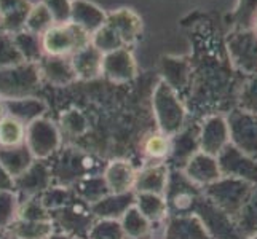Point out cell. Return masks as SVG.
Listing matches in <instances>:
<instances>
[{
	"label": "cell",
	"mask_w": 257,
	"mask_h": 239,
	"mask_svg": "<svg viewBox=\"0 0 257 239\" xmlns=\"http://www.w3.org/2000/svg\"><path fill=\"white\" fill-rule=\"evenodd\" d=\"M211 48H205L198 58V64L192 66L189 107L197 115L228 113L236 107L244 75L236 72L225 51L224 39H212Z\"/></svg>",
	"instance_id": "obj_1"
},
{
	"label": "cell",
	"mask_w": 257,
	"mask_h": 239,
	"mask_svg": "<svg viewBox=\"0 0 257 239\" xmlns=\"http://www.w3.org/2000/svg\"><path fill=\"white\" fill-rule=\"evenodd\" d=\"M201 190L203 194L214 202L220 210L235 218L247 198L251 196L254 185L240 179H232V177H220L219 180L206 185Z\"/></svg>",
	"instance_id": "obj_2"
},
{
	"label": "cell",
	"mask_w": 257,
	"mask_h": 239,
	"mask_svg": "<svg viewBox=\"0 0 257 239\" xmlns=\"http://www.w3.org/2000/svg\"><path fill=\"white\" fill-rule=\"evenodd\" d=\"M154 113L157 118L158 129L170 137L177 134L185 126L187 113H185L182 99L165 82H160L155 88Z\"/></svg>",
	"instance_id": "obj_3"
},
{
	"label": "cell",
	"mask_w": 257,
	"mask_h": 239,
	"mask_svg": "<svg viewBox=\"0 0 257 239\" xmlns=\"http://www.w3.org/2000/svg\"><path fill=\"white\" fill-rule=\"evenodd\" d=\"M168 215H192L195 206L203 196V190L187 179L182 171L173 169L165 190Z\"/></svg>",
	"instance_id": "obj_4"
},
{
	"label": "cell",
	"mask_w": 257,
	"mask_h": 239,
	"mask_svg": "<svg viewBox=\"0 0 257 239\" xmlns=\"http://www.w3.org/2000/svg\"><path fill=\"white\" fill-rule=\"evenodd\" d=\"M224 42L236 72L244 77L257 74V34L252 29H232Z\"/></svg>",
	"instance_id": "obj_5"
},
{
	"label": "cell",
	"mask_w": 257,
	"mask_h": 239,
	"mask_svg": "<svg viewBox=\"0 0 257 239\" xmlns=\"http://www.w3.org/2000/svg\"><path fill=\"white\" fill-rule=\"evenodd\" d=\"M90 45V35L75 23L58 24L43 34L42 48L53 58H64Z\"/></svg>",
	"instance_id": "obj_6"
},
{
	"label": "cell",
	"mask_w": 257,
	"mask_h": 239,
	"mask_svg": "<svg viewBox=\"0 0 257 239\" xmlns=\"http://www.w3.org/2000/svg\"><path fill=\"white\" fill-rule=\"evenodd\" d=\"M50 217L53 226H55V231L69 234L77 239H88L90 229L96 222L90 206L77 196L67 206L50 212Z\"/></svg>",
	"instance_id": "obj_7"
},
{
	"label": "cell",
	"mask_w": 257,
	"mask_h": 239,
	"mask_svg": "<svg viewBox=\"0 0 257 239\" xmlns=\"http://www.w3.org/2000/svg\"><path fill=\"white\" fill-rule=\"evenodd\" d=\"M40 69L34 63L0 67V97L4 101L29 97L39 86Z\"/></svg>",
	"instance_id": "obj_8"
},
{
	"label": "cell",
	"mask_w": 257,
	"mask_h": 239,
	"mask_svg": "<svg viewBox=\"0 0 257 239\" xmlns=\"http://www.w3.org/2000/svg\"><path fill=\"white\" fill-rule=\"evenodd\" d=\"M230 144L257 161V115L235 107L225 117Z\"/></svg>",
	"instance_id": "obj_9"
},
{
	"label": "cell",
	"mask_w": 257,
	"mask_h": 239,
	"mask_svg": "<svg viewBox=\"0 0 257 239\" xmlns=\"http://www.w3.org/2000/svg\"><path fill=\"white\" fill-rule=\"evenodd\" d=\"M26 145L35 159H43L55 155L61 145V134L58 128L45 118H39L28 125L26 129Z\"/></svg>",
	"instance_id": "obj_10"
},
{
	"label": "cell",
	"mask_w": 257,
	"mask_h": 239,
	"mask_svg": "<svg viewBox=\"0 0 257 239\" xmlns=\"http://www.w3.org/2000/svg\"><path fill=\"white\" fill-rule=\"evenodd\" d=\"M193 215L201 220L203 226L206 228L212 239H241L236 231L233 218L227 215L224 210H220L205 194L195 206Z\"/></svg>",
	"instance_id": "obj_11"
},
{
	"label": "cell",
	"mask_w": 257,
	"mask_h": 239,
	"mask_svg": "<svg viewBox=\"0 0 257 239\" xmlns=\"http://www.w3.org/2000/svg\"><path fill=\"white\" fill-rule=\"evenodd\" d=\"M217 166L222 177L240 179L257 187V161L244 155L232 144H227L217 156Z\"/></svg>",
	"instance_id": "obj_12"
},
{
	"label": "cell",
	"mask_w": 257,
	"mask_h": 239,
	"mask_svg": "<svg viewBox=\"0 0 257 239\" xmlns=\"http://www.w3.org/2000/svg\"><path fill=\"white\" fill-rule=\"evenodd\" d=\"M51 182L53 177L50 164H47L43 159H35L28 169L15 179V193L20 201L23 198L26 201L34 196H40L43 191L51 187Z\"/></svg>",
	"instance_id": "obj_13"
},
{
	"label": "cell",
	"mask_w": 257,
	"mask_h": 239,
	"mask_svg": "<svg viewBox=\"0 0 257 239\" xmlns=\"http://www.w3.org/2000/svg\"><path fill=\"white\" fill-rule=\"evenodd\" d=\"M230 142L224 115H209L200 125V152L217 156Z\"/></svg>",
	"instance_id": "obj_14"
},
{
	"label": "cell",
	"mask_w": 257,
	"mask_h": 239,
	"mask_svg": "<svg viewBox=\"0 0 257 239\" xmlns=\"http://www.w3.org/2000/svg\"><path fill=\"white\" fill-rule=\"evenodd\" d=\"M200 152V125L184 126L177 134L171 136V153L168 161L174 169L182 171L189 159Z\"/></svg>",
	"instance_id": "obj_15"
},
{
	"label": "cell",
	"mask_w": 257,
	"mask_h": 239,
	"mask_svg": "<svg viewBox=\"0 0 257 239\" xmlns=\"http://www.w3.org/2000/svg\"><path fill=\"white\" fill-rule=\"evenodd\" d=\"M90 159L82 156L80 153L72 152V150H67L63 153L55 166H50L51 169V177L53 179L59 180L61 183L66 185L67 183H75L77 180L83 179L88 175H94V174H88V169H91L93 163H88Z\"/></svg>",
	"instance_id": "obj_16"
},
{
	"label": "cell",
	"mask_w": 257,
	"mask_h": 239,
	"mask_svg": "<svg viewBox=\"0 0 257 239\" xmlns=\"http://www.w3.org/2000/svg\"><path fill=\"white\" fill-rule=\"evenodd\" d=\"M182 172L187 175L190 182H193L200 188L206 187V185L216 182L222 177L219 171L216 156H211L203 152L195 153L187 161V164L184 166Z\"/></svg>",
	"instance_id": "obj_17"
},
{
	"label": "cell",
	"mask_w": 257,
	"mask_h": 239,
	"mask_svg": "<svg viewBox=\"0 0 257 239\" xmlns=\"http://www.w3.org/2000/svg\"><path fill=\"white\" fill-rule=\"evenodd\" d=\"M138 171L130 161L113 159L104 167V182L107 185L109 193H128L135 191Z\"/></svg>",
	"instance_id": "obj_18"
},
{
	"label": "cell",
	"mask_w": 257,
	"mask_h": 239,
	"mask_svg": "<svg viewBox=\"0 0 257 239\" xmlns=\"http://www.w3.org/2000/svg\"><path fill=\"white\" fill-rule=\"evenodd\" d=\"M136 193H109L99 201H96L94 204L90 206L91 214L94 218H107V220H120L125 212L135 206Z\"/></svg>",
	"instance_id": "obj_19"
},
{
	"label": "cell",
	"mask_w": 257,
	"mask_h": 239,
	"mask_svg": "<svg viewBox=\"0 0 257 239\" xmlns=\"http://www.w3.org/2000/svg\"><path fill=\"white\" fill-rule=\"evenodd\" d=\"M165 239H212L197 215H170Z\"/></svg>",
	"instance_id": "obj_20"
},
{
	"label": "cell",
	"mask_w": 257,
	"mask_h": 239,
	"mask_svg": "<svg viewBox=\"0 0 257 239\" xmlns=\"http://www.w3.org/2000/svg\"><path fill=\"white\" fill-rule=\"evenodd\" d=\"M168 177H170V167L166 163H157L144 167L136 175L135 191L136 193H154L165 194Z\"/></svg>",
	"instance_id": "obj_21"
},
{
	"label": "cell",
	"mask_w": 257,
	"mask_h": 239,
	"mask_svg": "<svg viewBox=\"0 0 257 239\" xmlns=\"http://www.w3.org/2000/svg\"><path fill=\"white\" fill-rule=\"evenodd\" d=\"M135 63L126 50H117L107 53L102 59V74L113 82H128L135 77Z\"/></svg>",
	"instance_id": "obj_22"
},
{
	"label": "cell",
	"mask_w": 257,
	"mask_h": 239,
	"mask_svg": "<svg viewBox=\"0 0 257 239\" xmlns=\"http://www.w3.org/2000/svg\"><path fill=\"white\" fill-rule=\"evenodd\" d=\"M163 72H165L163 82L170 88H173L177 96L181 97V93H187L189 94L190 75H192V67H190L189 61L165 59Z\"/></svg>",
	"instance_id": "obj_23"
},
{
	"label": "cell",
	"mask_w": 257,
	"mask_h": 239,
	"mask_svg": "<svg viewBox=\"0 0 257 239\" xmlns=\"http://www.w3.org/2000/svg\"><path fill=\"white\" fill-rule=\"evenodd\" d=\"M102 59L104 56L99 50H96L93 45H88L75 53L70 64H72L75 77L94 78L102 72Z\"/></svg>",
	"instance_id": "obj_24"
},
{
	"label": "cell",
	"mask_w": 257,
	"mask_h": 239,
	"mask_svg": "<svg viewBox=\"0 0 257 239\" xmlns=\"http://www.w3.org/2000/svg\"><path fill=\"white\" fill-rule=\"evenodd\" d=\"M4 104H5L7 115L18 118L24 125H29V123L42 118L43 112H45V104L39 99H32V97L10 99V101H4Z\"/></svg>",
	"instance_id": "obj_25"
},
{
	"label": "cell",
	"mask_w": 257,
	"mask_h": 239,
	"mask_svg": "<svg viewBox=\"0 0 257 239\" xmlns=\"http://www.w3.org/2000/svg\"><path fill=\"white\" fill-rule=\"evenodd\" d=\"M34 161L35 158L26 144L15 148H0V164L5 167L13 179L21 175Z\"/></svg>",
	"instance_id": "obj_26"
},
{
	"label": "cell",
	"mask_w": 257,
	"mask_h": 239,
	"mask_svg": "<svg viewBox=\"0 0 257 239\" xmlns=\"http://www.w3.org/2000/svg\"><path fill=\"white\" fill-rule=\"evenodd\" d=\"M135 206L139 209L141 214H143L149 220V222L152 223V226L163 222V220L168 217L166 201H165V196H162V194L136 193Z\"/></svg>",
	"instance_id": "obj_27"
},
{
	"label": "cell",
	"mask_w": 257,
	"mask_h": 239,
	"mask_svg": "<svg viewBox=\"0 0 257 239\" xmlns=\"http://www.w3.org/2000/svg\"><path fill=\"white\" fill-rule=\"evenodd\" d=\"M72 187H74L72 191L75 196L78 199H82L83 202H86L88 206L94 204L96 201H99L105 194H109V188H107V185H105L102 175L83 177V179L77 180Z\"/></svg>",
	"instance_id": "obj_28"
},
{
	"label": "cell",
	"mask_w": 257,
	"mask_h": 239,
	"mask_svg": "<svg viewBox=\"0 0 257 239\" xmlns=\"http://www.w3.org/2000/svg\"><path fill=\"white\" fill-rule=\"evenodd\" d=\"M233 222L241 239H251L257 234V187H254L251 196L247 198Z\"/></svg>",
	"instance_id": "obj_29"
},
{
	"label": "cell",
	"mask_w": 257,
	"mask_h": 239,
	"mask_svg": "<svg viewBox=\"0 0 257 239\" xmlns=\"http://www.w3.org/2000/svg\"><path fill=\"white\" fill-rule=\"evenodd\" d=\"M55 233L53 222H28V220L16 218L10 229L7 231L8 236L16 239H48Z\"/></svg>",
	"instance_id": "obj_30"
},
{
	"label": "cell",
	"mask_w": 257,
	"mask_h": 239,
	"mask_svg": "<svg viewBox=\"0 0 257 239\" xmlns=\"http://www.w3.org/2000/svg\"><path fill=\"white\" fill-rule=\"evenodd\" d=\"M31 7L24 0H0V15L4 18V28L16 31L26 26Z\"/></svg>",
	"instance_id": "obj_31"
},
{
	"label": "cell",
	"mask_w": 257,
	"mask_h": 239,
	"mask_svg": "<svg viewBox=\"0 0 257 239\" xmlns=\"http://www.w3.org/2000/svg\"><path fill=\"white\" fill-rule=\"evenodd\" d=\"M26 129H28V125L10 115L0 118V148H15L24 145Z\"/></svg>",
	"instance_id": "obj_32"
},
{
	"label": "cell",
	"mask_w": 257,
	"mask_h": 239,
	"mask_svg": "<svg viewBox=\"0 0 257 239\" xmlns=\"http://www.w3.org/2000/svg\"><path fill=\"white\" fill-rule=\"evenodd\" d=\"M143 153L149 161L166 163L168 156L171 153V137L163 134L162 131H157L149 134L143 144Z\"/></svg>",
	"instance_id": "obj_33"
},
{
	"label": "cell",
	"mask_w": 257,
	"mask_h": 239,
	"mask_svg": "<svg viewBox=\"0 0 257 239\" xmlns=\"http://www.w3.org/2000/svg\"><path fill=\"white\" fill-rule=\"evenodd\" d=\"M120 223L126 239H144L152 231V223L141 214L136 206L125 212V215L120 218Z\"/></svg>",
	"instance_id": "obj_34"
},
{
	"label": "cell",
	"mask_w": 257,
	"mask_h": 239,
	"mask_svg": "<svg viewBox=\"0 0 257 239\" xmlns=\"http://www.w3.org/2000/svg\"><path fill=\"white\" fill-rule=\"evenodd\" d=\"M109 26L118 34V37L121 42H133L135 39L139 37L141 32V21L136 15H133L131 12H120L117 15H112Z\"/></svg>",
	"instance_id": "obj_35"
},
{
	"label": "cell",
	"mask_w": 257,
	"mask_h": 239,
	"mask_svg": "<svg viewBox=\"0 0 257 239\" xmlns=\"http://www.w3.org/2000/svg\"><path fill=\"white\" fill-rule=\"evenodd\" d=\"M70 10H72L74 23L77 26H80V28L86 32L94 31V29H101V26L104 24V15L93 5H88L83 2H75Z\"/></svg>",
	"instance_id": "obj_36"
},
{
	"label": "cell",
	"mask_w": 257,
	"mask_h": 239,
	"mask_svg": "<svg viewBox=\"0 0 257 239\" xmlns=\"http://www.w3.org/2000/svg\"><path fill=\"white\" fill-rule=\"evenodd\" d=\"M42 72L47 75V78L50 80V82L56 83V85L69 83L75 78V72L72 69V64L64 63L63 58L50 56V59L42 64Z\"/></svg>",
	"instance_id": "obj_37"
},
{
	"label": "cell",
	"mask_w": 257,
	"mask_h": 239,
	"mask_svg": "<svg viewBox=\"0 0 257 239\" xmlns=\"http://www.w3.org/2000/svg\"><path fill=\"white\" fill-rule=\"evenodd\" d=\"M20 212V198L13 190H0V229L8 231Z\"/></svg>",
	"instance_id": "obj_38"
},
{
	"label": "cell",
	"mask_w": 257,
	"mask_h": 239,
	"mask_svg": "<svg viewBox=\"0 0 257 239\" xmlns=\"http://www.w3.org/2000/svg\"><path fill=\"white\" fill-rule=\"evenodd\" d=\"M257 15V0H238L235 12L230 16L232 29H252Z\"/></svg>",
	"instance_id": "obj_39"
},
{
	"label": "cell",
	"mask_w": 257,
	"mask_h": 239,
	"mask_svg": "<svg viewBox=\"0 0 257 239\" xmlns=\"http://www.w3.org/2000/svg\"><path fill=\"white\" fill-rule=\"evenodd\" d=\"M236 107L257 115V74L244 77L238 93Z\"/></svg>",
	"instance_id": "obj_40"
},
{
	"label": "cell",
	"mask_w": 257,
	"mask_h": 239,
	"mask_svg": "<svg viewBox=\"0 0 257 239\" xmlns=\"http://www.w3.org/2000/svg\"><path fill=\"white\" fill-rule=\"evenodd\" d=\"M18 218L28 220V222H48V220H51L50 210L43 206L40 196H34L26 201H21Z\"/></svg>",
	"instance_id": "obj_41"
},
{
	"label": "cell",
	"mask_w": 257,
	"mask_h": 239,
	"mask_svg": "<svg viewBox=\"0 0 257 239\" xmlns=\"http://www.w3.org/2000/svg\"><path fill=\"white\" fill-rule=\"evenodd\" d=\"M88 239H126L120 220L97 218L93 223Z\"/></svg>",
	"instance_id": "obj_42"
},
{
	"label": "cell",
	"mask_w": 257,
	"mask_h": 239,
	"mask_svg": "<svg viewBox=\"0 0 257 239\" xmlns=\"http://www.w3.org/2000/svg\"><path fill=\"white\" fill-rule=\"evenodd\" d=\"M74 198H75L74 191L67 187H63V185H59V187H50L40 194L43 206H45L50 212L67 206Z\"/></svg>",
	"instance_id": "obj_43"
},
{
	"label": "cell",
	"mask_w": 257,
	"mask_h": 239,
	"mask_svg": "<svg viewBox=\"0 0 257 239\" xmlns=\"http://www.w3.org/2000/svg\"><path fill=\"white\" fill-rule=\"evenodd\" d=\"M123 45L121 39L118 37V34L115 32L110 26L107 24L105 28L97 29L94 39H93V47L96 50H99L101 53H112L120 50Z\"/></svg>",
	"instance_id": "obj_44"
},
{
	"label": "cell",
	"mask_w": 257,
	"mask_h": 239,
	"mask_svg": "<svg viewBox=\"0 0 257 239\" xmlns=\"http://www.w3.org/2000/svg\"><path fill=\"white\" fill-rule=\"evenodd\" d=\"M53 18L48 12V8L45 5H39L35 8H31V13L26 20V26L32 32H47L53 26Z\"/></svg>",
	"instance_id": "obj_45"
},
{
	"label": "cell",
	"mask_w": 257,
	"mask_h": 239,
	"mask_svg": "<svg viewBox=\"0 0 257 239\" xmlns=\"http://www.w3.org/2000/svg\"><path fill=\"white\" fill-rule=\"evenodd\" d=\"M15 45L26 63H35L40 58V43L34 34H21V37L15 40Z\"/></svg>",
	"instance_id": "obj_46"
},
{
	"label": "cell",
	"mask_w": 257,
	"mask_h": 239,
	"mask_svg": "<svg viewBox=\"0 0 257 239\" xmlns=\"http://www.w3.org/2000/svg\"><path fill=\"white\" fill-rule=\"evenodd\" d=\"M26 63L20 50L16 48L15 40L0 37V67H12Z\"/></svg>",
	"instance_id": "obj_47"
},
{
	"label": "cell",
	"mask_w": 257,
	"mask_h": 239,
	"mask_svg": "<svg viewBox=\"0 0 257 239\" xmlns=\"http://www.w3.org/2000/svg\"><path fill=\"white\" fill-rule=\"evenodd\" d=\"M45 7L56 24H64V21L69 20L70 7L69 0H45Z\"/></svg>",
	"instance_id": "obj_48"
},
{
	"label": "cell",
	"mask_w": 257,
	"mask_h": 239,
	"mask_svg": "<svg viewBox=\"0 0 257 239\" xmlns=\"http://www.w3.org/2000/svg\"><path fill=\"white\" fill-rule=\"evenodd\" d=\"M63 125L69 132H72V134H82V132L86 129L85 118L75 110H72L70 113L66 115V117L63 118Z\"/></svg>",
	"instance_id": "obj_49"
},
{
	"label": "cell",
	"mask_w": 257,
	"mask_h": 239,
	"mask_svg": "<svg viewBox=\"0 0 257 239\" xmlns=\"http://www.w3.org/2000/svg\"><path fill=\"white\" fill-rule=\"evenodd\" d=\"M0 190H13L15 191V179L7 172V169L2 164H0Z\"/></svg>",
	"instance_id": "obj_50"
},
{
	"label": "cell",
	"mask_w": 257,
	"mask_h": 239,
	"mask_svg": "<svg viewBox=\"0 0 257 239\" xmlns=\"http://www.w3.org/2000/svg\"><path fill=\"white\" fill-rule=\"evenodd\" d=\"M48 239H77V237H72L69 234H64V233H59V231H55Z\"/></svg>",
	"instance_id": "obj_51"
},
{
	"label": "cell",
	"mask_w": 257,
	"mask_h": 239,
	"mask_svg": "<svg viewBox=\"0 0 257 239\" xmlns=\"http://www.w3.org/2000/svg\"><path fill=\"white\" fill-rule=\"evenodd\" d=\"M252 31L257 34V15H255V20H254V24H252Z\"/></svg>",
	"instance_id": "obj_52"
},
{
	"label": "cell",
	"mask_w": 257,
	"mask_h": 239,
	"mask_svg": "<svg viewBox=\"0 0 257 239\" xmlns=\"http://www.w3.org/2000/svg\"><path fill=\"white\" fill-rule=\"evenodd\" d=\"M5 234H7V233H5V231H2V229H0V239H2V237H4Z\"/></svg>",
	"instance_id": "obj_53"
},
{
	"label": "cell",
	"mask_w": 257,
	"mask_h": 239,
	"mask_svg": "<svg viewBox=\"0 0 257 239\" xmlns=\"http://www.w3.org/2000/svg\"><path fill=\"white\" fill-rule=\"evenodd\" d=\"M8 236V234H7ZM8 239H16V237H12V236H8Z\"/></svg>",
	"instance_id": "obj_54"
},
{
	"label": "cell",
	"mask_w": 257,
	"mask_h": 239,
	"mask_svg": "<svg viewBox=\"0 0 257 239\" xmlns=\"http://www.w3.org/2000/svg\"><path fill=\"white\" fill-rule=\"evenodd\" d=\"M2 239H8V236H7V234H5V236H4V237H2Z\"/></svg>",
	"instance_id": "obj_55"
},
{
	"label": "cell",
	"mask_w": 257,
	"mask_h": 239,
	"mask_svg": "<svg viewBox=\"0 0 257 239\" xmlns=\"http://www.w3.org/2000/svg\"><path fill=\"white\" fill-rule=\"evenodd\" d=\"M251 239H257V234H255V236H252V237H251Z\"/></svg>",
	"instance_id": "obj_56"
}]
</instances>
